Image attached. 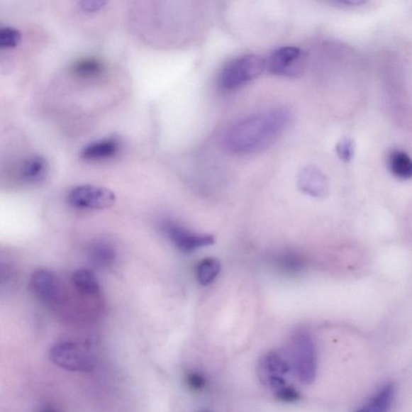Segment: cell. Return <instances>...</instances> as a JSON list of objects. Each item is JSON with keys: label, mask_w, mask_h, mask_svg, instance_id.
<instances>
[{"label": "cell", "mask_w": 412, "mask_h": 412, "mask_svg": "<svg viewBox=\"0 0 412 412\" xmlns=\"http://www.w3.org/2000/svg\"><path fill=\"white\" fill-rule=\"evenodd\" d=\"M67 199L76 208L104 210L115 205L116 196L111 189L84 184L72 189Z\"/></svg>", "instance_id": "obj_6"}, {"label": "cell", "mask_w": 412, "mask_h": 412, "mask_svg": "<svg viewBox=\"0 0 412 412\" xmlns=\"http://www.w3.org/2000/svg\"><path fill=\"white\" fill-rule=\"evenodd\" d=\"M306 52L296 46H284L265 59V69L279 76H296L306 64Z\"/></svg>", "instance_id": "obj_5"}, {"label": "cell", "mask_w": 412, "mask_h": 412, "mask_svg": "<svg viewBox=\"0 0 412 412\" xmlns=\"http://www.w3.org/2000/svg\"><path fill=\"white\" fill-rule=\"evenodd\" d=\"M299 184L304 191L315 196L323 194L327 189L326 177L314 166L302 169L299 176Z\"/></svg>", "instance_id": "obj_12"}, {"label": "cell", "mask_w": 412, "mask_h": 412, "mask_svg": "<svg viewBox=\"0 0 412 412\" xmlns=\"http://www.w3.org/2000/svg\"><path fill=\"white\" fill-rule=\"evenodd\" d=\"M388 166L392 174L400 180H409L412 176L411 160L403 151H392L388 157Z\"/></svg>", "instance_id": "obj_14"}, {"label": "cell", "mask_w": 412, "mask_h": 412, "mask_svg": "<svg viewBox=\"0 0 412 412\" xmlns=\"http://www.w3.org/2000/svg\"><path fill=\"white\" fill-rule=\"evenodd\" d=\"M185 383L191 391H200L206 385V379L199 372H190L185 377Z\"/></svg>", "instance_id": "obj_22"}, {"label": "cell", "mask_w": 412, "mask_h": 412, "mask_svg": "<svg viewBox=\"0 0 412 412\" xmlns=\"http://www.w3.org/2000/svg\"><path fill=\"white\" fill-rule=\"evenodd\" d=\"M396 396V387L392 383L382 386L366 403L354 412H389Z\"/></svg>", "instance_id": "obj_11"}, {"label": "cell", "mask_w": 412, "mask_h": 412, "mask_svg": "<svg viewBox=\"0 0 412 412\" xmlns=\"http://www.w3.org/2000/svg\"><path fill=\"white\" fill-rule=\"evenodd\" d=\"M106 5L107 2L103 0H84L79 3L81 10L86 13H98L104 9Z\"/></svg>", "instance_id": "obj_23"}, {"label": "cell", "mask_w": 412, "mask_h": 412, "mask_svg": "<svg viewBox=\"0 0 412 412\" xmlns=\"http://www.w3.org/2000/svg\"><path fill=\"white\" fill-rule=\"evenodd\" d=\"M30 286L34 295L41 301L52 304L58 300L60 295L58 279L50 270L38 269L34 272L30 280Z\"/></svg>", "instance_id": "obj_9"}, {"label": "cell", "mask_w": 412, "mask_h": 412, "mask_svg": "<svg viewBox=\"0 0 412 412\" xmlns=\"http://www.w3.org/2000/svg\"><path fill=\"white\" fill-rule=\"evenodd\" d=\"M52 357L57 365L72 372H91L97 364L93 351L79 343L59 344L52 349Z\"/></svg>", "instance_id": "obj_4"}, {"label": "cell", "mask_w": 412, "mask_h": 412, "mask_svg": "<svg viewBox=\"0 0 412 412\" xmlns=\"http://www.w3.org/2000/svg\"><path fill=\"white\" fill-rule=\"evenodd\" d=\"M336 151L340 159L344 162H350L355 155V145L353 141L348 138H344L338 143Z\"/></svg>", "instance_id": "obj_20"}, {"label": "cell", "mask_w": 412, "mask_h": 412, "mask_svg": "<svg viewBox=\"0 0 412 412\" xmlns=\"http://www.w3.org/2000/svg\"><path fill=\"white\" fill-rule=\"evenodd\" d=\"M21 33L17 29L9 27L0 28V50L11 49L20 44Z\"/></svg>", "instance_id": "obj_18"}, {"label": "cell", "mask_w": 412, "mask_h": 412, "mask_svg": "<svg viewBox=\"0 0 412 412\" xmlns=\"http://www.w3.org/2000/svg\"><path fill=\"white\" fill-rule=\"evenodd\" d=\"M161 229L178 249L185 252L212 246L215 243L213 236L191 231L172 221L163 223Z\"/></svg>", "instance_id": "obj_8"}, {"label": "cell", "mask_w": 412, "mask_h": 412, "mask_svg": "<svg viewBox=\"0 0 412 412\" xmlns=\"http://www.w3.org/2000/svg\"><path fill=\"white\" fill-rule=\"evenodd\" d=\"M291 368L289 358L282 352H270L262 356L259 362V379L262 385L277 391L285 386V376L288 375Z\"/></svg>", "instance_id": "obj_7"}, {"label": "cell", "mask_w": 412, "mask_h": 412, "mask_svg": "<svg viewBox=\"0 0 412 412\" xmlns=\"http://www.w3.org/2000/svg\"><path fill=\"white\" fill-rule=\"evenodd\" d=\"M274 397L284 403H295L301 399V395L294 387L285 385L274 392Z\"/></svg>", "instance_id": "obj_21"}, {"label": "cell", "mask_w": 412, "mask_h": 412, "mask_svg": "<svg viewBox=\"0 0 412 412\" xmlns=\"http://www.w3.org/2000/svg\"><path fill=\"white\" fill-rule=\"evenodd\" d=\"M199 412H212V411H206V410H205V411H199Z\"/></svg>", "instance_id": "obj_24"}, {"label": "cell", "mask_w": 412, "mask_h": 412, "mask_svg": "<svg viewBox=\"0 0 412 412\" xmlns=\"http://www.w3.org/2000/svg\"><path fill=\"white\" fill-rule=\"evenodd\" d=\"M265 69V59L255 55L232 60L221 71L218 85L224 91H233L257 79Z\"/></svg>", "instance_id": "obj_2"}, {"label": "cell", "mask_w": 412, "mask_h": 412, "mask_svg": "<svg viewBox=\"0 0 412 412\" xmlns=\"http://www.w3.org/2000/svg\"><path fill=\"white\" fill-rule=\"evenodd\" d=\"M93 259L99 265H107L114 260V252L107 245H98L92 252Z\"/></svg>", "instance_id": "obj_19"}, {"label": "cell", "mask_w": 412, "mask_h": 412, "mask_svg": "<svg viewBox=\"0 0 412 412\" xmlns=\"http://www.w3.org/2000/svg\"><path fill=\"white\" fill-rule=\"evenodd\" d=\"M73 71L77 77L82 79H94L103 73L104 65L98 59H82L74 65Z\"/></svg>", "instance_id": "obj_17"}, {"label": "cell", "mask_w": 412, "mask_h": 412, "mask_svg": "<svg viewBox=\"0 0 412 412\" xmlns=\"http://www.w3.org/2000/svg\"><path fill=\"white\" fill-rule=\"evenodd\" d=\"M221 262L215 258L202 260L196 268V276L199 282L203 286H207L214 282L221 272Z\"/></svg>", "instance_id": "obj_16"}, {"label": "cell", "mask_w": 412, "mask_h": 412, "mask_svg": "<svg viewBox=\"0 0 412 412\" xmlns=\"http://www.w3.org/2000/svg\"><path fill=\"white\" fill-rule=\"evenodd\" d=\"M121 149V142L115 137H111L89 143L83 147L81 156L86 160H104L116 156Z\"/></svg>", "instance_id": "obj_10"}, {"label": "cell", "mask_w": 412, "mask_h": 412, "mask_svg": "<svg viewBox=\"0 0 412 412\" xmlns=\"http://www.w3.org/2000/svg\"><path fill=\"white\" fill-rule=\"evenodd\" d=\"M48 172L46 160L40 156L30 157L23 165L22 174L30 183H39L44 180Z\"/></svg>", "instance_id": "obj_15"}, {"label": "cell", "mask_w": 412, "mask_h": 412, "mask_svg": "<svg viewBox=\"0 0 412 412\" xmlns=\"http://www.w3.org/2000/svg\"><path fill=\"white\" fill-rule=\"evenodd\" d=\"M74 285L79 294L94 296L99 294L100 285L95 274L87 269L77 270L73 274Z\"/></svg>", "instance_id": "obj_13"}, {"label": "cell", "mask_w": 412, "mask_h": 412, "mask_svg": "<svg viewBox=\"0 0 412 412\" xmlns=\"http://www.w3.org/2000/svg\"><path fill=\"white\" fill-rule=\"evenodd\" d=\"M291 121V112L283 107L257 113L232 125L225 134L223 146L236 155L264 150L285 133Z\"/></svg>", "instance_id": "obj_1"}, {"label": "cell", "mask_w": 412, "mask_h": 412, "mask_svg": "<svg viewBox=\"0 0 412 412\" xmlns=\"http://www.w3.org/2000/svg\"><path fill=\"white\" fill-rule=\"evenodd\" d=\"M290 362L299 380L310 384L316 379L318 362L315 345L306 333H297L292 338L290 350Z\"/></svg>", "instance_id": "obj_3"}]
</instances>
